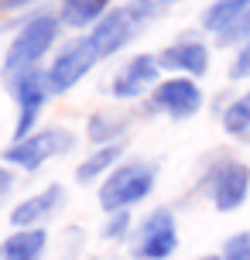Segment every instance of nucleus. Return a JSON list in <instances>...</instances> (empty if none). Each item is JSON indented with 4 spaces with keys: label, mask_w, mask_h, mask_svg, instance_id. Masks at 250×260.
<instances>
[{
    "label": "nucleus",
    "mask_w": 250,
    "mask_h": 260,
    "mask_svg": "<svg viewBox=\"0 0 250 260\" xmlns=\"http://www.w3.org/2000/svg\"><path fill=\"white\" fill-rule=\"evenodd\" d=\"M161 69H171V72H185L189 79H202L209 72V48L202 41H175L165 52L158 55Z\"/></svg>",
    "instance_id": "obj_11"
},
{
    "label": "nucleus",
    "mask_w": 250,
    "mask_h": 260,
    "mask_svg": "<svg viewBox=\"0 0 250 260\" xmlns=\"http://www.w3.org/2000/svg\"><path fill=\"white\" fill-rule=\"evenodd\" d=\"M127 120L123 117H113V113H96L89 120V141L96 144H117V137L123 134Z\"/></svg>",
    "instance_id": "obj_18"
},
{
    "label": "nucleus",
    "mask_w": 250,
    "mask_h": 260,
    "mask_svg": "<svg viewBox=\"0 0 250 260\" xmlns=\"http://www.w3.org/2000/svg\"><path fill=\"white\" fill-rule=\"evenodd\" d=\"M243 14H250V0H212L209 7L202 11V27L216 38V35L226 31L233 21H240Z\"/></svg>",
    "instance_id": "obj_14"
},
{
    "label": "nucleus",
    "mask_w": 250,
    "mask_h": 260,
    "mask_svg": "<svg viewBox=\"0 0 250 260\" xmlns=\"http://www.w3.org/2000/svg\"><path fill=\"white\" fill-rule=\"evenodd\" d=\"M96 62H100V52H96V45H92L89 38L72 41L66 52L52 62V69H48V86H52V92L72 89Z\"/></svg>",
    "instance_id": "obj_9"
},
{
    "label": "nucleus",
    "mask_w": 250,
    "mask_h": 260,
    "mask_svg": "<svg viewBox=\"0 0 250 260\" xmlns=\"http://www.w3.org/2000/svg\"><path fill=\"white\" fill-rule=\"evenodd\" d=\"M11 89H14V100H17V127H14V141H24L31 127L38 123L41 110L48 103V72L41 69H27V72H17L11 76Z\"/></svg>",
    "instance_id": "obj_6"
},
{
    "label": "nucleus",
    "mask_w": 250,
    "mask_h": 260,
    "mask_svg": "<svg viewBox=\"0 0 250 260\" xmlns=\"http://www.w3.org/2000/svg\"><path fill=\"white\" fill-rule=\"evenodd\" d=\"M154 178H158L154 165H144V161H131V165L113 168L103 178V188H100V206H103V212H120V209L137 206L141 199L151 195Z\"/></svg>",
    "instance_id": "obj_2"
},
{
    "label": "nucleus",
    "mask_w": 250,
    "mask_h": 260,
    "mask_svg": "<svg viewBox=\"0 0 250 260\" xmlns=\"http://www.w3.org/2000/svg\"><path fill=\"white\" fill-rule=\"evenodd\" d=\"M131 230V209H120V212H110V222L103 226L106 240H120V236Z\"/></svg>",
    "instance_id": "obj_21"
},
{
    "label": "nucleus",
    "mask_w": 250,
    "mask_h": 260,
    "mask_svg": "<svg viewBox=\"0 0 250 260\" xmlns=\"http://www.w3.org/2000/svg\"><path fill=\"white\" fill-rule=\"evenodd\" d=\"M35 0H0V11H17V7H27Z\"/></svg>",
    "instance_id": "obj_24"
},
{
    "label": "nucleus",
    "mask_w": 250,
    "mask_h": 260,
    "mask_svg": "<svg viewBox=\"0 0 250 260\" xmlns=\"http://www.w3.org/2000/svg\"><path fill=\"white\" fill-rule=\"evenodd\" d=\"M223 130L230 134V137L250 141V89L223 110Z\"/></svg>",
    "instance_id": "obj_16"
},
{
    "label": "nucleus",
    "mask_w": 250,
    "mask_h": 260,
    "mask_svg": "<svg viewBox=\"0 0 250 260\" xmlns=\"http://www.w3.org/2000/svg\"><path fill=\"white\" fill-rule=\"evenodd\" d=\"M247 41H250V14H243L240 21H233L226 31L216 35V45H220V48H240V45H247Z\"/></svg>",
    "instance_id": "obj_19"
},
{
    "label": "nucleus",
    "mask_w": 250,
    "mask_h": 260,
    "mask_svg": "<svg viewBox=\"0 0 250 260\" xmlns=\"http://www.w3.org/2000/svg\"><path fill=\"white\" fill-rule=\"evenodd\" d=\"M202 100L206 96H202L196 79L175 76V79H165V82L154 86V92H151V110L154 113H165L171 120H189L202 110Z\"/></svg>",
    "instance_id": "obj_8"
},
{
    "label": "nucleus",
    "mask_w": 250,
    "mask_h": 260,
    "mask_svg": "<svg viewBox=\"0 0 250 260\" xmlns=\"http://www.w3.org/2000/svg\"><path fill=\"white\" fill-rule=\"evenodd\" d=\"M223 260H250V233L247 230H240V233H233L230 240L223 243V253H220Z\"/></svg>",
    "instance_id": "obj_20"
},
{
    "label": "nucleus",
    "mask_w": 250,
    "mask_h": 260,
    "mask_svg": "<svg viewBox=\"0 0 250 260\" xmlns=\"http://www.w3.org/2000/svg\"><path fill=\"white\" fill-rule=\"evenodd\" d=\"M62 199H66V188H62V185H48V188H41L38 195L24 199L21 206L14 209L11 222L17 226V230H35L38 222H45L55 209L62 206Z\"/></svg>",
    "instance_id": "obj_12"
},
{
    "label": "nucleus",
    "mask_w": 250,
    "mask_h": 260,
    "mask_svg": "<svg viewBox=\"0 0 250 260\" xmlns=\"http://www.w3.org/2000/svg\"><path fill=\"white\" fill-rule=\"evenodd\" d=\"M158 76H161L158 55H137V58H131L117 72V79H113V96L117 100H134V96H141L144 89L158 86Z\"/></svg>",
    "instance_id": "obj_10"
},
{
    "label": "nucleus",
    "mask_w": 250,
    "mask_h": 260,
    "mask_svg": "<svg viewBox=\"0 0 250 260\" xmlns=\"http://www.w3.org/2000/svg\"><path fill=\"white\" fill-rule=\"evenodd\" d=\"M106 4L110 0H62V11H58V21L69 27H86L96 24L103 17Z\"/></svg>",
    "instance_id": "obj_15"
},
{
    "label": "nucleus",
    "mask_w": 250,
    "mask_h": 260,
    "mask_svg": "<svg viewBox=\"0 0 250 260\" xmlns=\"http://www.w3.org/2000/svg\"><path fill=\"white\" fill-rule=\"evenodd\" d=\"M158 4H175V0H158Z\"/></svg>",
    "instance_id": "obj_26"
},
{
    "label": "nucleus",
    "mask_w": 250,
    "mask_h": 260,
    "mask_svg": "<svg viewBox=\"0 0 250 260\" xmlns=\"http://www.w3.org/2000/svg\"><path fill=\"white\" fill-rule=\"evenodd\" d=\"M151 17H154V4H151V0H131V4H123V7H117V11H110V14L100 17L96 27H92V35H89V41L96 45L100 58H110V55H117Z\"/></svg>",
    "instance_id": "obj_1"
},
{
    "label": "nucleus",
    "mask_w": 250,
    "mask_h": 260,
    "mask_svg": "<svg viewBox=\"0 0 250 260\" xmlns=\"http://www.w3.org/2000/svg\"><path fill=\"white\" fill-rule=\"evenodd\" d=\"M11 188H14V175L4 168V165H0V202H4V199L11 195Z\"/></svg>",
    "instance_id": "obj_23"
},
{
    "label": "nucleus",
    "mask_w": 250,
    "mask_h": 260,
    "mask_svg": "<svg viewBox=\"0 0 250 260\" xmlns=\"http://www.w3.org/2000/svg\"><path fill=\"white\" fill-rule=\"evenodd\" d=\"M45 250V230H17L14 236L4 240L0 247V260H38Z\"/></svg>",
    "instance_id": "obj_13"
},
{
    "label": "nucleus",
    "mask_w": 250,
    "mask_h": 260,
    "mask_svg": "<svg viewBox=\"0 0 250 260\" xmlns=\"http://www.w3.org/2000/svg\"><path fill=\"white\" fill-rule=\"evenodd\" d=\"M230 79H233V82H240V79H250V41L237 48L233 62H230Z\"/></svg>",
    "instance_id": "obj_22"
},
{
    "label": "nucleus",
    "mask_w": 250,
    "mask_h": 260,
    "mask_svg": "<svg viewBox=\"0 0 250 260\" xmlns=\"http://www.w3.org/2000/svg\"><path fill=\"white\" fill-rule=\"evenodd\" d=\"M76 147V134L66 127H45L38 134H27L24 141H14L7 151H4V161L14 165L21 171H35L41 168L45 161H52L58 154H69Z\"/></svg>",
    "instance_id": "obj_5"
},
{
    "label": "nucleus",
    "mask_w": 250,
    "mask_h": 260,
    "mask_svg": "<svg viewBox=\"0 0 250 260\" xmlns=\"http://www.w3.org/2000/svg\"><path fill=\"white\" fill-rule=\"evenodd\" d=\"M117 157H120V144H103L96 154H89V157H86V161L79 165L76 178H79L82 185H86V182H96L103 171H110L113 165H117Z\"/></svg>",
    "instance_id": "obj_17"
},
{
    "label": "nucleus",
    "mask_w": 250,
    "mask_h": 260,
    "mask_svg": "<svg viewBox=\"0 0 250 260\" xmlns=\"http://www.w3.org/2000/svg\"><path fill=\"white\" fill-rule=\"evenodd\" d=\"M178 250V226L171 209H154L134 233V260H168Z\"/></svg>",
    "instance_id": "obj_7"
},
{
    "label": "nucleus",
    "mask_w": 250,
    "mask_h": 260,
    "mask_svg": "<svg viewBox=\"0 0 250 260\" xmlns=\"http://www.w3.org/2000/svg\"><path fill=\"white\" fill-rule=\"evenodd\" d=\"M58 27H62V21H58L55 14H38V17H31V21L21 27V35L14 38V45L7 48L4 72H7V76H17V72L35 69V62H38V58H45V55H48V48L55 45Z\"/></svg>",
    "instance_id": "obj_3"
},
{
    "label": "nucleus",
    "mask_w": 250,
    "mask_h": 260,
    "mask_svg": "<svg viewBox=\"0 0 250 260\" xmlns=\"http://www.w3.org/2000/svg\"><path fill=\"white\" fill-rule=\"evenodd\" d=\"M206 192L216 212H237L250 199V165L240 157H216L206 171Z\"/></svg>",
    "instance_id": "obj_4"
},
{
    "label": "nucleus",
    "mask_w": 250,
    "mask_h": 260,
    "mask_svg": "<svg viewBox=\"0 0 250 260\" xmlns=\"http://www.w3.org/2000/svg\"><path fill=\"white\" fill-rule=\"evenodd\" d=\"M199 260H223V257H199Z\"/></svg>",
    "instance_id": "obj_25"
}]
</instances>
